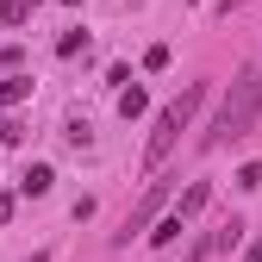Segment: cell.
<instances>
[{
	"label": "cell",
	"instance_id": "11",
	"mask_svg": "<svg viewBox=\"0 0 262 262\" xmlns=\"http://www.w3.org/2000/svg\"><path fill=\"white\" fill-rule=\"evenodd\" d=\"M237 187H262V162H244V169H237Z\"/></svg>",
	"mask_w": 262,
	"mask_h": 262
},
{
	"label": "cell",
	"instance_id": "5",
	"mask_svg": "<svg viewBox=\"0 0 262 262\" xmlns=\"http://www.w3.org/2000/svg\"><path fill=\"white\" fill-rule=\"evenodd\" d=\"M50 181H56V175L44 169V162H31V169L19 175V193H31V200H38V193H50Z\"/></svg>",
	"mask_w": 262,
	"mask_h": 262
},
{
	"label": "cell",
	"instance_id": "4",
	"mask_svg": "<svg viewBox=\"0 0 262 262\" xmlns=\"http://www.w3.org/2000/svg\"><path fill=\"white\" fill-rule=\"evenodd\" d=\"M206 200H212V187H206V181H193V187H187V193H181V206H175V219H181V225H187V219H193V212H200V206H206Z\"/></svg>",
	"mask_w": 262,
	"mask_h": 262
},
{
	"label": "cell",
	"instance_id": "8",
	"mask_svg": "<svg viewBox=\"0 0 262 262\" xmlns=\"http://www.w3.org/2000/svg\"><path fill=\"white\" fill-rule=\"evenodd\" d=\"M119 113L138 119V113H144V88H119Z\"/></svg>",
	"mask_w": 262,
	"mask_h": 262
},
{
	"label": "cell",
	"instance_id": "3",
	"mask_svg": "<svg viewBox=\"0 0 262 262\" xmlns=\"http://www.w3.org/2000/svg\"><path fill=\"white\" fill-rule=\"evenodd\" d=\"M162 200H169V181H150V187H144V200L131 206V212H125V225L113 231V244L125 250V244H131V231H144V225H150V219L162 212Z\"/></svg>",
	"mask_w": 262,
	"mask_h": 262
},
{
	"label": "cell",
	"instance_id": "10",
	"mask_svg": "<svg viewBox=\"0 0 262 262\" xmlns=\"http://www.w3.org/2000/svg\"><path fill=\"white\" fill-rule=\"evenodd\" d=\"M144 69H169V44H150L144 50Z\"/></svg>",
	"mask_w": 262,
	"mask_h": 262
},
{
	"label": "cell",
	"instance_id": "2",
	"mask_svg": "<svg viewBox=\"0 0 262 262\" xmlns=\"http://www.w3.org/2000/svg\"><path fill=\"white\" fill-rule=\"evenodd\" d=\"M200 100H206V81H193V88H181V100H169V106L156 113V131H150V144H144V162H150V169H156V162L175 150V138H181V131L193 125Z\"/></svg>",
	"mask_w": 262,
	"mask_h": 262
},
{
	"label": "cell",
	"instance_id": "9",
	"mask_svg": "<svg viewBox=\"0 0 262 262\" xmlns=\"http://www.w3.org/2000/svg\"><path fill=\"white\" fill-rule=\"evenodd\" d=\"M175 237H181V219L169 212V219H162V225H156V231H150V244H175Z\"/></svg>",
	"mask_w": 262,
	"mask_h": 262
},
{
	"label": "cell",
	"instance_id": "1",
	"mask_svg": "<svg viewBox=\"0 0 262 262\" xmlns=\"http://www.w3.org/2000/svg\"><path fill=\"white\" fill-rule=\"evenodd\" d=\"M256 113H262V69H250L231 94H225V106H219V119L200 131V150H219V144H237V138H250V125H256Z\"/></svg>",
	"mask_w": 262,
	"mask_h": 262
},
{
	"label": "cell",
	"instance_id": "14",
	"mask_svg": "<svg viewBox=\"0 0 262 262\" xmlns=\"http://www.w3.org/2000/svg\"><path fill=\"white\" fill-rule=\"evenodd\" d=\"M250 262H262V250H250Z\"/></svg>",
	"mask_w": 262,
	"mask_h": 262
},
{
	"label": "cell",
	"instance_id": "7",
	"mask_svg": "<svg viewBox=\"0 0 262 262\" xmlns=\"http://www.w3.org/2000/svg\"><path fill=\"white\" fill-rule=\"evenodd\" d=\"M31 13H38V0H0V19L7 25H25Z\"/></svg>",
	"mask_w": 262,
	"mask_h": 262
},
{
	"label": "cell",
	"instance_id": "6",
	"mask_svg": "<svg viewBox=\"0 0 262 262\" xmlns=\"http://www.w3.org/2000/svg\"><path fill=\"white\" fill-rule=\"evenodd\" d=\"M25 94H31V75H7L0 81V106H19Z\"/></svg>",
	"mask_w": 262,
	"mask_h": 262
},
{
	"label": "cell",
	"instance_id": "13",
	"mask_svg": "<svg viewBox=\"0 0 262 262\" xmlns=\"http://www.w3.org/2000/svg\"><path fill=\"white\" fill-rule=\"evenodd\" d=\"M31 262H50V256H44V250H38V256H31Z\"/></svg>",
	"mask_w": 262,
	"mask_h": 262
},
{
	"label": "cell",
	"instance_id": "12",
	"mask_svg": "<svg viewBox=\"0 0 262 262\" xmlns=\"http://www.w3.org/2000/svg\"><path fill=\"white\" fill-rule=\"evenodd\" d=\"M231 7H244V0H219V13H231Z\"/></svg>",
	"mask_w": 262,
	"mask_h": 262
}]
</instances>
